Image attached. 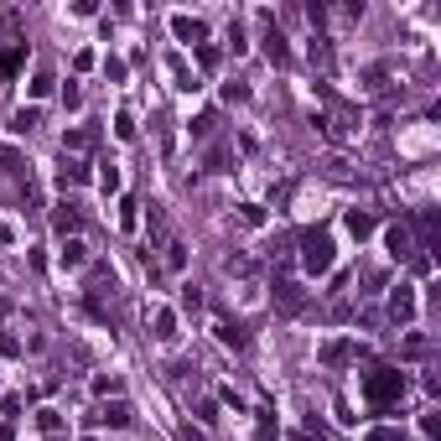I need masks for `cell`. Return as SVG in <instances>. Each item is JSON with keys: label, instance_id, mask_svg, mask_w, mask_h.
Here are the masks:
<instances>
[{"label": "cell", "instance_id": "obj_1", "mask_svg": "<svg viewBox=\"0 0 441 441\" xmlns=\"http://www.w3.org/2000/svg\"><path fill=\"white\" fill-rule=\"evenodd\" d=\"M400 395H405V374L400 369H369L363 374V405L369 410H389Z\"/></svg>", "mask_w": 441, "mask_h": 441}, {"label": "cell", "instance_id": "obj_2", "mask_svg": "<svg viewBox=\"0 0 441 441\" xmlns=\"http://www.w3.org/2000/svg\"><path fill=\"white\" fill-rule=\"evenodd\" d=\"M332 260H337L332 234H327V229H312V234L302 239V270H306V275H327V270H332Z\"/></svg>", "mask_w": 441, "mask_h": 441}, {"label": "cell", "instance_id": "obj_3", "mask_svg": "<svg viewBox=\"0 0 441 441\" xmlns=\"http://www.w3.org/2000/svg\"><path fill=\"white\" fill-rule=\"evenodd\" d=\"M384 249H389L395 260H410V255H416V239H410V229H400V223H395V229H384Z\"/></svg>", "mask_w": 441, "mask_h": 441}, {"label": "cell", "instance_id": "obj_4", "mask_svg": "<svg viewBox=\"0 0 441 441\" xmlns=\"http://www.w3.org/2000/svg\"><path fill=\"white\" fill-rule=\"evenodd\" d=\"M172 32H177V42H192V47H198L203 36H208V26H203L198 16H172Z\"/></svg>", "mask_w": 441, "mask_h": 441}, {"label": "cell", "instance_id": "obj_5", "mask_svg": "<svg viewBox=\"0 0 441 441\" xmlns=\"http://www.w3.org/2000/svg\"><path fill=\"white\" fill-rule=\"evenodd\" d=\"M389 317H395V322H416V291L410 286H400L395 296H389Z\"/></svg>", "mask_w": 441, "mask_h": 441}, {"label": "cell", "instance_id": "obj_6", "mask_svg": "<svg viewBox=\"0 0 441 441\" xmlns=\"http://www.w3.org/2000/svg\"><path fill=\"white\" fill-rule=\"evenodd\" d=\"M21 63H26V42H11L5 52H0V78H16Z\"/></svg>", "mask_w": 441, "mask_h": 441}, {"label": "cell", "instance_id": "obj_7", "mask_svg": "<svg viewBox=\"0 0 441 441\" xmlns=\"http://www.w3.org/2000/svg\"><path fill=\"white\" fill-rule=\"evenodd\" d=\"M130 416H135V410H130L125 400H115V405H104L93 420H99V426H115V431H120V426H130Z\"/></svg>", "mask_w": 441, "mask_h": 441}, {"label": "cell", "instance_id": "obj_8", "mask_svg": "<svg viewBox=\"0 0 441 441\" xmlns=\"http://www.w3.org/2000/svg\"><path fill=\"white\" fill-rule=\"evenodd\" d=\"M58 260H63V265H68V270H78V265H83V260H89V244H83V239H63V249H58Z\"/></svg>", "mask_w": 441, "mask_h": 441}, {"label": "cell", "instance_id": "obj_9", "mask_svg": "<svg viewBox=\"0 0 441 441\" xmlns=\"http://www.w3.org/2000/svg\"><path fill=\"white\" fill-rule=\"evenodd\" d=\"M275 296H280V306H286V312H302V302H306L296 280H280V286H275Z\"/></svg>", "mask_w": 441, "mask_h": 441}, {"label": "cell", "instance_id": "obj_10", "mask_svg": "<svg viewBox=\"0 0 441 441\" xmlns=\"http://www.w3.org/2000/svg\"><path fill=\"white\" fill-rule=\"evenodd\" d=\"M52 229H58L63 239H73V234H78V213H73V208H58V213H52Z\"/></svg>", "mask_w": 441, "mask_h": 441}, {"label": "cell", "instance_id": "obj_11", "mask_svg": "<svg viewBox=\"0 0 441 441\" xmlns=\"http://www.w3.org/2000/svg\"><path fill=\"white\" fill-rule=\"evenodd\" d=\"M156 337H161V343H172V337H177V312H172V306L156 312Z\"/></svg>", "mask_w": 441, "mask_h": 441}, {"label": "cell", "instance_id": "obj_12", "mask_svg": "<svg viewBox=\"0 0 441 441\" xmlns=\"http://www.w3.org/2000/svg\"><path fill=\"white\" fill-rule=\"evenodd\" d=\"M348 234H353V239H369V234H374V218L353 208V213H348Z\"/></svg>", "mask_w": 441, "mask_h": 441}, {"label": "cell", "instance_id": "obj_13", "mask_svg": "<svg viewBox=\"0 0 441 441\" xmlns=\"http://www.w3.org/2000/svg\"><path fill=\"white\" fill-rule=\"evenodd\" d=\"M213 332H218V343H223V348H244V332H239V327L218 322V327H213Z\"/></svg>", "mask_w": 441, "mask_h": 441}, {"label": "cell", "instance_id": "obj_14", "mask_svg": "<svg viewBox=\"0 0 441 441\" xmlns=\"http://www.w3.org/2000/svg\"><path fill=\"white\" fill-rule=\"evenodd\" d=\"M265 52H270V63H286V58H291V52H286V36H280V32L265 36Z\"/></svg>", "mask_w": 441, "mask_h": 441}, {"label": "cell", "instance_id": "obj_15", "mask_svg": "<svg viewBox=\"0 0 441 441\" xmlns=\"http://www.w3.org/2000/svg\"><path fill=\"white\" fill-rule=\"evenodd\" d=\"M36 426L47 431V436H58V426H63V416L58 410H36Z\"/></svg>", "mask_w": 441, "mask_h": 441}, {"label": "cell", "instance_id": "obj_16", "mask_svg": "<svg viewBox=\"0 0 441 441\" xmlns=\"http://www.w3.org/2000/svg\"><path fill=\"white\" fill-rule=\"evenodd\" d=\"M11 130H16V135H26V130H36V109H21V115L11 120Z\"/></svg>", "mask_w": 441, "mask_h": 441}, {"label": "cell", "instance_id": "obj_17", "mask_svg": "<svg viewBox=\"0 0 441 441\" xmlns=\"http://www.w3.org/2000/svg\"><path fill=\"white\" fill-rule=\"evenodd\" d=\"M182 306H187V312H198V306H203V291L198 286H182Z\"/></svg>", "mask_w": 441, "mask_h": 441}, {"label": "cell", "instance_id": "obj_18", "mask_svg": "<svg viewBox=\"0 0 441 441\" xmlns=\"http://www.w3.org/2000/svg\"><path fill=\"white\" fill-rule=\"evenodd\" d=\"M322 359H327V363H343V359H348V343H327Z\"/></svg>", "mask_w": 441, "mask_h": 441}, {"label": "cell", "instance_id": "obj_19", "mask_svg": "<svg viewBox=\"0 0 441 441\" xmlns=\"http://www.w3.org/2000/svg\"><path fill=\"white\" fill-rule=\"evenodd\" d=\"M83 177H89V166H83V161H68V166H63V182H83Z\"/></svg>", "mask_w": 441, "mask_h": 441}, {"label": "cell", "instance_id": "obj_20", "mask_svg": "<svg viewBox=\"0 0 441 441\" xmlns=\"http://www.w3.org/2000/svg\"><path fill=\"white\" fill-rule=\"evenodd\" d=\"M115 135H120V140H135V120L120 115V120H115Z\"/></svg>", "mask_w": 441, "mask_h": 441}, {"label": "cell", "instance_id": "obj_21", "mask_svg": "<svg viewBox=\"0 0 441 441\" xmlns=\"http://www.w3.org/2000/svg\"><path fill=\"white\" fill-rule=\"evenodd\" d=\"M63 104H68V109L83 104V89H78V83H68V89H63Z\"/></svg>", "mask_w": 441, "mask_h": 441}, {"label": "cell", "instance_id": "obj_22", "mask_svg": "<svg viewBox=\"0 0 441 441\" xmlns=\"http://www.w3.org/2000/svg\"><path fill=\"white\" fill-rule=\"evenodd\" d=\"M99 187H104V192H120V172H115V166H104V177H99Z\"/></svg>", "mask_w": 441, "mask_h": 441}, {"label": "cell", "instance_id": "obj_23", "mask_svg": "<svg viewBox=\"0 0 441 441\" xmlns=\"http://www.w3.org/2000/svg\"><path fill=\"white\" fill-rule=\"evenodd\" d=\"M198 63L203 68H218V47H198Z\"/></svg>", "mask_w": 441, "mask_h": 441}, {"label": "cell", "instance_id": "obj_24", "mask_svg": "<svg viewBox=\"0 0 441 441\" xmlns=\"http://www.w3.org/2000/svg\"><path fill=\"white\" fill-rule=\"evenodd\" d=\"M16 353H21V343H16V337H0V359H16Z\"/></svg>", "mask_w": 441, "mask_h": 441}]
</instances>
